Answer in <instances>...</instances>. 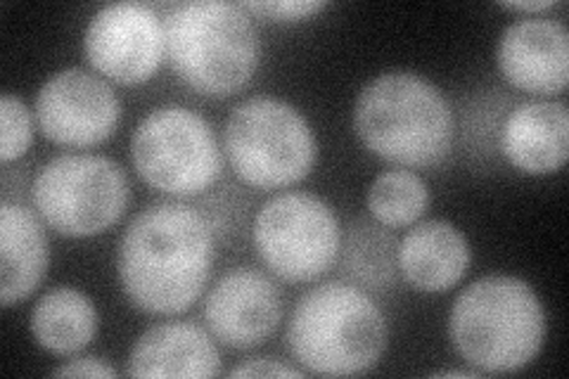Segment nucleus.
Instances as JSON below:
<instances>
[{
  "label": "nucleus",
  "instance_id": "nucleus-8",
  "mask_svg": "<svg viewBox=\"0 0 569 379\" xmlns=\"http://www.w3.org/2000/svg\"><path fill=\"white\" fill-rule=\"evenodd\" d=\"M129 200L127 171L100 154L50 159L31 186V202L41 221L64 238H96L114 228Z\"/></svg>",
  "mask_w": 569,
  "mask_h": 379
},
{
  "label": "nucleus",
  "instance_id": "nucleus-18",
  "mask_svg": "<svg viewBox=\"0 0 569 379\" xmlns=\"http://www.w3.org/2000/svg\"><path fill=\"white\" fill-rule=\"evenodd\" d=\"M98 325L93 299L74 287H52L33 306L29 318L36 345L56 356L81 353L96 339Z\"/></svg>",
  "mask_w": 569,
  "mask_h": 379
},
{
  "label": "nucleus",
  "instance_id": "nucleus-10",
  "mask_svg": "<svg viewBox=\"0 0 569 379\" xmlns=\"http://www.w3.org/2000/svg\"><path fill=\"white\" fill-rule=\"evenodd\" d=\"M83 52L104 79L119 86L146 83L167 58L162 17L146 3L104 6L83 31Z\"/></svg>",
  "mask_w": 569,
  "mask_h": 379
},
{
  "label": "nucleus",
  "instance_id": "nucleus-6",
  "mask_svg": "<svg viewBox=\"0 0 569 379\" xmlns=\"http://www.w3.org/2000/svg\"><path fill=\"white\" fill-rule=\"evenodd\" d=\"M223 152L244 186L280 190L305 180L318 159L311 123L290 102L257 96L230 112Z\"/></svg>",
  "mask_w": 569,
  "mask_h": 379
},
{
  "label": "nucleus",
  "instance_id": "nucleus-19",
  "mask_svg": "<svg viewBox=\"0 0 569 379\" xmlns=\"http://www.w3.org/2000/svg\"><path fill=\"white\" fill-rule=\"evenodd\" d=\"M340 276L366 292H389L399 285V240L376 219H353L340 247Z\"/></svg>",
  "mask_w": 569,
  "mask_h": 379
},
{
  "label": "nucleus",
  "instance_id": "nucleus-7",
  "mask_svg": "<svg viewBox=\"0 0 569 379\" xmlns=\"http://www.w3.org/2000/svg\"><path fill=\"white\" fill-rule=\"evenodd\" d=\"M131 161L146 183L176 200L200 197L223 173V150L209 121L181 104L157 107L136 126Z\"/></svg>",
  "mask_w": 569,
  "mask_h": 379
},
{
  "label": "nucleus",
  "instance_id": "nucleus-11",
  "mask_svg": "<svg viewBox=\"0 0 569 379\" xmlns=\"http://www.w3.org/2000/svg\"><path fill=\"white\" fill-rule=\"evenodd\" d=\"M33 117L56 146L96 148L119 129L121 102L114 88L93 71L69 67L41 86Z\"/></svg>",
  "mask_w": 569,
  "mask_h": 379
},
{
  "label": "nucleus",
  "instance_id": "nucleus-14",
  "mask_svg": "<svg viewBox=\"0 0 569 379\" xmlns=\"http://www.w3.org/2000/svg\"><path fill=\"white\" fill-rule=\"evenodd\" d=\"M498 148L512 169L548 176L565 167L569 157V110L558 100H529L508 112Z\"/></svg>",
  "mask_w": 569,
  "mask_h": 379
},
{
  "label": "nucleus",
  "instance_id": "nucleus-2",
  "mask_svg": "<svg viewBox=\"0 0 569 379\" xmlns=\"http://www.w3.org/2000/svg\"><path fill=\"white\" fill-rule=\"evenodd\" d=\"M363 148L399 169L437 167L451 154L456 114L447 96L416 71H385L353 102Z\"/></svg>",
  "mask_w": 569,
  "mask_h": 379
},
{
  "label": "nucleus",
  "instance_id": "nucleus-15",
  "mask_svg": "<svg viewBox=\"0 0 569 379\" xmlns=\"http://www.w3.org/2000/svg\"><path fill=\"white\" fill-rule=\"evenodd\" d=\"M129 377H217L221 353L213 335L188 320L152 325L133 345L127 360Z\"/></svg>",
  "mask_w": 569,
  "mask_h": 379
},
{
  "label": "nucleus",
  "instance_id": "nucleus-26",
  "mask_svg": "<svg viewBox=\"0 0 569 379\" xmlns=\"http://www.w3.org/2000/svg\"><path fill=\"white\" fill-rule=\"evenodd\" d=\"M432 375L435 377H479L482 372L479 370H437Z\"/></svg>",
  "mask_w": 569,
  "mask_h": 379
},
{
  "label": "nucleus",
  "instance_id": "nucleus-17",
  "mask_svg": "<svg viewBox=\"0 0 569 379\" xmlns=\"http://www.w3.org/2000/svg\"><path fill=\"white\" fill-rule=\"evenodd\" d=\"M50 266V242L43 223L29 207L0 205V303L3 309L39 290Z\"/></svg>",
  "mask_w": 569,
  "mask_h": 379
},
{
  "label": "nucleus",
  "instance_id": "nucleus-20",
  "mask_svg": "<svg viewBox=\"0 0 569 379\" xmlns=\"http://www.w3.org/2000/svg\"><path fill=\"white\" fill-rule=\"evenodd\" d=\"M366 202L372 219L387 228L416 226L430 207V188L413 171L391 169L372 180Z\"/></svg>",
  "mask_w": 569,
  "mask_h": 379
},
{
  "label": "nucleus",
  "instance_id": "nucleus-5",
  "mask_svg": "<svg viewBox=\"0 0 569 379\" xmlns=\"http://www.w3.org/2000/svg\"><path fill=\"white\" fill-rule=\"evenodd\" d=\"M389 341L387 318L366 290L349 282H323L295 306L288 345L301 370L351 377L376 368Z\"/></svg>",
  "mask_w": 569,
  "mask_h": 379
},
{
  "label": "nucleus",
  "instance_id": "nucleus-3",
  "mask_svg": "<svg viewBox=\"0 0 569 379\" xmlns=\"http://www.w3.org/2000/svg\"><path fill=\"white\" fill-rule=\"evenodd\" d=\"M546 311L522 278L485 276L462 290L449 313L458 356L482 375H508L531 366L546 341Z\"/></svg>",
  "mask_w": 569,
  "mask_h": 379
},
{
  "label": "nucleus",
  "instance_id": "nucleus-1",
  "mask_svg": "<svg viewBox=\"0 0 569 379\" xmlns=\"http://www.w3.org/2000/svg\"><path fill=\"white\" fill-rule=\"evenodd\" d=\"M213 259L217 232L207 216L183 202H157L123 230L117 276L138 311L178 316L202 297Z\"/></svg>",
  "mask_w": 569,
  "mask_h": 379
},
{
  "label": "nucleus",
  "instance_id": "nucleus-24",
  "mask_svg": "<svg viewBox=\"0 0 569 379\" xmlns=\"http://www.w3.org/2000/svg\"><path fill=\"white\" fill-rule=\"evenodd\" d=\"M56 377H117V370L102 358L96 356H77L67 360L64 366L52 370Z\"/></svg>",
  "mask_w": 569,
  "mask_h": 379
},
{
  "label": "nucleus",
  "instance_id": "nucleus-22",
  "mask_svg": "<svg viewBox=\"0 0 569 379\" xmlns=\"http://www.w3.org/2000/svg\"><path fill=\"white\" fill-rule=\"evenodd\" d=\"M242 8L249 14H259L271 22H301L323 12L328 3L323 0H249Z\"/></svg>",
  "mask_w": 569,
  "mask_h": 379
},
{
  "label": "nucleus",
  "instance_id": "nucleus-13",
  "mask_svg": "<svg viewBox=\"0 0 569 379\" xmlns=\"http://www.w3.org/2000/svg\"><path fill=\"white\" fill-rule=\"evenodd\" d=\"M496 62L512 88L558 96L569 83V31L548 17H525L501 33Z\"/></svg>",
  "mask_w": 569,
  "mask_h": 379
},
{
  "label": "nucleus",
  "instance_id": "nucleus-16",
  "mask_svg": "<svg viewBox=\"0 0 569 379\" xmlns=\"http://www.w3.org/2000/svg\"><path fill=\"white\" fill-rule=\"evenodd\" d=\"M472 249L456 223L432 219L416 223L399 242V273L418 292H449L466 278Z\"/></svg>",
  "mask_w": 569,
  "mask_h": 379
},
{
  "label": "nucleus",
  "instance_id": "nucleus-23",
  "mask_svg": "<svg viewBox=\"0 0 569 379\" xmlns=\"http://www.w3.org/2000/svg\"><path fill=\"white\" fill-rule=\"evenodd\" d=\"M305 370H297L273 356H259L247 358L244 363L228 372V377H301Z\"/></svg>",
  "mask_w": 569,
  "mask_h": 379
},
{
  "label": "nucleus",
  "instance_id": "nucleus-25",
  "mask_svg": "<svg viewBox=\"0 0 569 379\" xmlns=\"http://www.w3.org/2000/svg\"><path fill=\"white\" fill-rule=\"evenodd\" d=\"M503 10H512V12H531V17L537 12H546V10H553L558 8L556 0H525V3H501Z\"/></svg>",
  "mask_w": 569,
  "mask_h": 379
},
{
  "label": "nucleus",
  "instance_id": "nucleus-9",
  "mask_svg": "<svg viewBox=\"0 0 569 379\" xmlns=\"http://www.w3.org/2000/svg\"><path fill=\"white\" fill-rule=\"evenodd\" d=\"M252 240L273 276L284 282H313L337 263L342 228L323 197L282 192L257 211Z\"/></svg>",
  "mask_w": 569,
  "mask_h": 379
},
{
  "label": "nucleus",
  "instance_id": "nucleus-21",
  "mask_svg": "<svg viewBox=\"0 0 569 379\" xmlns=\"http://www.w3.org/2000/svg\"><path fill=\"white\" fill-rule=\"evenodd\" d=\"M33 142V114L12 93L0 98V161L10 164L22 159Z\"/></svg>",
  "mask_w": 569,
  "mask_h": 379
},
{
  "label": "nucleus",
  "instance_id": "nucleus-12",
  "mask_svg": "<svg viewBox=\"0 0 569 379\" xmlns=\"http://www.w3.org/2000/svg\"><path fill=\"white\" fill-rule=\"evenodd\" d=\"M209 332L236 351L261 347L282 320V299L271 278L257 268L228 270L204 299Z\"/></svg>",
  "mask_w": 569,
  "mask_h": 379
},
{
  "label": "nucleus",
  "instance_id": "nucleus-4",
  "mask_svg": "<svg viewBox=\"0 0 569 379\" xmlns=\"http://www.w3.org/2000/svg\"><path fill=\"white\" fill-rule=\"evenodd\" d=\"M167 60L176 77L207 98L242 90L261 62L259 31L242 3L192 0L164 17Z\"/></svg>",
  "mask_w": 569,
  "mask_h": 379
}]
</instances>
